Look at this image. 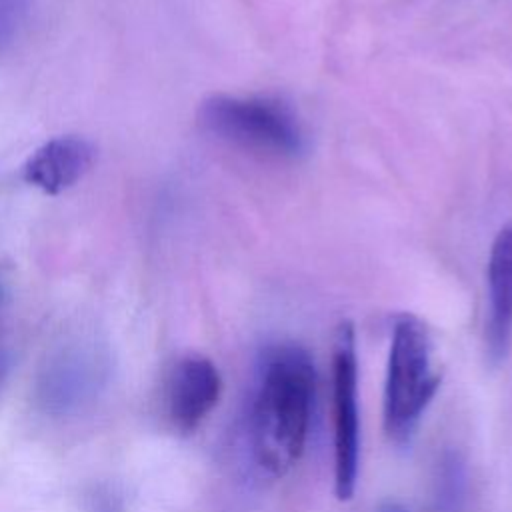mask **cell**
<instances>
[{"label": "cell", "mask_w": 512, "mask_h": 512, "mask_svg": "<svg viewBox=\"0 0 512 512\" xmlns=\"http://www.w3.org/2000/svg\"><path fill=\"white\" fill-rule=\"evenodd\" d=\"M314 392V362L302 346L278 342L260 354L248 440L262 474L280 478L298 462L310 430Z\"/></svg>", "instance_id": "6da1fadb"}, {"label": "cell", "mask_w": 512, "mask_h": 512, "mask_svg": "<svg viewBox=\"0 0 512 512\" xmlns=\"http://www.w3.org/2000/svg\"><path fill=\"white\" fill-rule=\"evenodd\" d=\"M438 388L428 330L418 318L404 314L392 328L384 384V430L394 444L412 442Z\"/></svg>", "instance_id": "7a4b0ae2"}, {"label": "cell", "mask_w": 512, "mask_h": 512, "mask_svg": "<svg viewBox=\"0 0 512 512\" xmlns=\"http://www.w3.org/2000/svg\"><path fill=\"white\" fill-rule=\"evenodd\" d=\"M198 118L210 134L242 148L280 158H296L306 150L302 122L280 98L214 94L202 102Z\"/></svg>", "instance_id": "3957f363"}, {"label": "cell", "mask_w": 512, "mask_h": 512, "mask_svg": "<svg viewBox=\"0 0 512 512\" xmlns=\"http://www.w3.org/2000/svg\"><path fill=\"white\" fill-rule=\"evenodd\" d=\"M332 406H334V492L350 500L360 468L358 360L356 334L350 322H340L332 344Z\"/></svg>", "instance_id": "277c9868"}, {"label": "cell", "mask_w": 512, "mask_h": 512, "mask_svg": "<svg viewBox=\"0 0 512 512\" xmlns=\"http://www.w3.org/2000/svg\"><path fill=\"white\" fill-rule=\"evenodd\" d=\"M222 378L214 362L200 354L182 356L168 372L164 414L180 434L194 432L218 404Z\"/></svg>", "instance_id": "5b68a950"}, {"label": "cell", "mask_w": 512, "mask_h": 512, "mask_svg": "<svg viewBox=\"0 0 512 512\" xmlns=\"http://www.w3.org/2000/svg\"><path fill=\"white\" fill-rule=\"evenodd\" d=\"M96 150L90 140L82 136H56L36 148L22 166V178L42 190L56 196L84 178L92 168Z\"/></svg>", "instance_id": "8992f818"}, {"label": "cell", "mask_w": 512, "mask_h": 512, "mask_svg": "<svg viewBox=\"0 0 512 512\" xmlns=\"http://www.w3.org/2000/svg\"><path fill=\"white\" fill-rule=\"evenodd\" d=\"M486 352L492 364L506 358L512 342V224L498 230L488 258Z\"/></svg>", "instance_id": "52a82bcc"}, {"label": "cell", "mask_w": 512, "mask_h": 512, "mask_svg": "<svg viewBox=\"0 0 512 512\" xmlns=\"http://www.w3.org/2000/svg\"><path fill=\"white\" fill-rule=\"evenodd\" d=\"M90 350H68L46 368L40 382V398L46 408L66 412L86 402L96 386L100 364Z\"/></svg>", "instance_id": "ba28073f"}, {"label": "cell", "mask_w": 512, "mask_h": 512, "mask_svg": "<svg viewBox=\"0 0 512 512\" xmlns=\"http://www.w3.org/2000/svg\"><path fill=\"white\" fill-rule=\"evenodd\" d=\"M468 488V474L464 458L448 450L442 454L436 468L434 482V504L436 512H462Z\"/></svg>", "instance_id": "9c48e42d"}, {"label": "cell", "mask_w": 512, "mask_h": 512, "mask_svg": "<svg viewBox=\"0 0 512 512\" xmlns=\"http://www.w3.org/2000/svg\"><path fill=\"white\" fill-rule=\"evenodd\" d=\"M30 10V0H0V54L20 36Z\"/></svg>", "instance_id": "30bf717a"}, {"label": "cell", "mask_w": 512, "mask_h": 512, "mask_svg": "<svg viewBox=\"0 0 512 512\" xmlns=\"http://www.w3.org/2000/svg\"><path fill=\"white\" fill-rule=\"evenodd\" d=\"M10 370V358H8V352L4 348H0V388L6 380V374Z\"/></svg>", "instance_id": "8fae6325"}, {"label": "cell", "mask_w": 512, "mask_h": 512, "mask_svg": "<svg viewBox=\"0 0 512 512\" xmlns=\"http://www.w3.org/2000/svg\"><path fill=\"white\" fill-rule=\"evenodd\" d=\"M4 298H6V288H4V284H2V280H0V304L4 302Z\"/></svg>", "instance_id": "7c38bea8"}]
</instances>
